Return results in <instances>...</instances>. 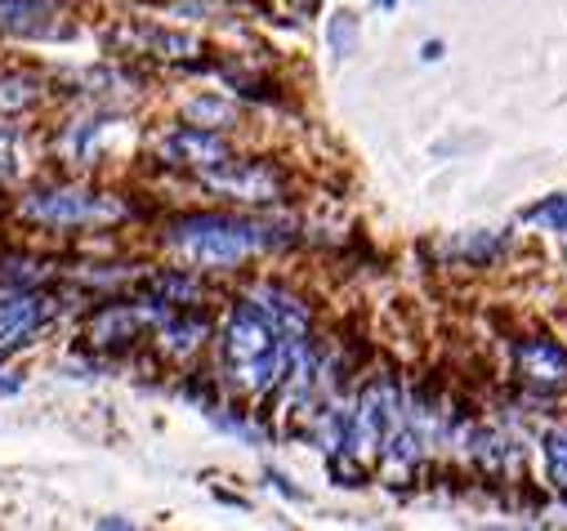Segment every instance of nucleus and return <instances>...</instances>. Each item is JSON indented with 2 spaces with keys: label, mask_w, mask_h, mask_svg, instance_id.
<instances>
[{
  "label": "nucleus",
  "mask_w": 567,
  "mask_h": 531,
  "mask_svg": "<svg viewBox=\"0 0 567 531\" xmlns=\"http://www.w3.org/2000/svg\"><path fill=\"white\" fill-rule=\"evenodd\" d=\"M32 103V90L23 81H0V107H23Z\"/></svg>",
  "instance_id": "obj_10"
},
{
  "label": "nucleus",
  "mask_w": 567,
  "mask_h": 531,
  "mask_svg": "<svg viewBox=\"0 0 567 531\" xmlns=\"http://www.w3.org/2000/svg\"><path fill=\"white\" fill-rule=\"evenodd\" d=\"M228 362L246 384H268L287 371V340L264 313L237 309L228 326Z\"/></svg>",
  "instance_id": "obj_1"
},
{
  "label": "nucleus",
  "mask_w": 567,
  "mask_h": 531,
  "mask_svg": "<svg viewBox=\"0 0 567 531\" xmlns=\"http://www.w3.org/2000/svg\"><path fill=\"white\" fill-rule=\"evenodd\" d=\"M19 388V375H10V371H0V393H14Z\"/></svg>",
  "instance_id": "obj_13"
},
{
  "label": "nucleus",
  "mask_w": 567,
  "mask_h": 531,
  "mask_svg": "<svg viewBox=\"0 0 567 531\" xmlns=\"http://www.w3.org/2000/svg\"><path fill=\"white\" fill-rule=\"evenodd\" d=\"M175 241L197 259V263H233L250 246H259V232L233 219H188L175 228Z\"/></svg>",
  "instance_id": "obj_2"
},
{
  "label": "nucleus",
  "mask_w": 567,
  "mask_h": 531,
  "mask_svg": "<svg viewBox=\"0 0 567 531\" xmlns=\"http://www.w3.org/2000/svg\"><path fill=\"white\" fill-rule=\"evenodd\" d=\"M41 317H45V309L32 295H6L0 300V353L19 348L41 326Z\"/></svg>",
  "instance_id": "obj_5"
},
{
  "label": "nucleus",
  "mask_w": 567,
  "mask_h": 531,
  "mask_svg": "<svg viewBox=\"0 0 567 531\" xmlns=\"http://www.w3.org/2000/svg\"><path fill=\"white\" fill-rule=\"evenodd\" d=\"M28 215L41 223H90V219L116 215V206H103L90 192H37L28 201Z\"/></svg>",
  "instance_id": "obj_3"
},
{
  "label": "nucleus",
  "mask_w": 567,
  "mask_h": 531,
  "mask_svg": "<svg viewBox=\"0 0 567 531\" xmlns=\"http://www.w3.org/2000/svg\"><path fill=\"white\" fill-rule=\"evenodd\" d=\"M545 447H549V469H554V478L567 487V438H558V434H554Z\"/></svg>",
  "instance_id": "obj_9"
},
{
  "label": "nucleus",
  "mask_w": 567,
  "mask_h": 531,
  "mask_svg": "<svg viewBox=\"0 0 567 531\" xmlns=\"http://www.w3.org/2000/svg\"><path fill=\"white\" fill-rule=\"evenodd\" d=\"M166 157H175V162H215V157H224V148H219V139H210V135H197V129H184V135H175L171 144H166Z\"/></svg>",
  "instance_id": "obj_8"
},
{
  "label": "nucleus",
  "mask_w": 567,
  "mask_h": 531,
  "mask_svg": "<svg viewBox=\"0 0 567 531\" xmlns=\"http://www.w3.org/2000/svg\"><path fill=\"white\" fill-rule=\"evenodd\" d=\"M389 420H393V393L389 388H371L367 397H362V412H358V420H353V442H358V451H375L380 442H384V434H389Z\"/></svg>",
  "instance_id": "obj_4"
},
{
  "label": "nucleus",
  "mask_w": 567,
  "mask_h": 531,
  "mask_svg": "<svg viewBox=\"0 0 567 531\" xmlns=\"http://www.w3.org/2000/svg\"><path fill=\"white\" fill-rule=\"evenodd\" d=\"M45 6L41 0H0V28L10 32H41Z\"/></svg>",
  "instance_id": "obj_7"
},
{
  "label": "nucleus",
  "mask_w": 567,
  "mask_h": 531,
  "mask_svg": "<svg viewBox=\"0 0 567 531\" xmlns=\"http://www.w3.org/2000/svg\"><path fill=\"white\" fill-rule=\"evenodd\" d=\"M527 219H549V223H558V228H567V201H549V206H540V210H532Z\"/></svg>",
  "instance_id": "obj_11"
},
{
  "label": "nucleus",
  "mask_w": 567,
  "mask_h": 531,
  "mask_svg": "<svg viewBox=\"0 0 567 531\" xmlns=\"http://www.w3.org/2000/svg\"><path fill=\"white\" fill-rule=\"evenodd\" d=\"M518 362H523V371H527L532 379H540V384H558V379H567V357H563V348L549 344V340L523 344V348H518Z\"/></svg>",
  "instance_id": "obj_6"
},
{
  "label": "nucleus",
  "mask_w": 567,
  "mask_h": 531,
  "mask_svg": "<svg viewBox=\"0 0 567 531\" xmlns=\"http://www.w3.org/2000/svg\"><path fill=\"white\" fill-rule=\"evenodd\" d=\"M14 170V139H10V129H0V175H10Z\"/></svg>",
  "instance_id": "obj_12"
}]
</instances>
